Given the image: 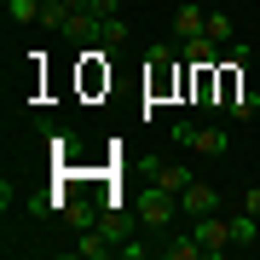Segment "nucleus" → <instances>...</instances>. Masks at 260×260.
I'll return each mask as SVG.
<instances>
[{
	"label": "nucleus",
	"mask_w": 260,
	"mask_h": 260,
	"mask_svg": "<svg viewBox=\"0 0 260 260\" xmlns=\"http://www.w3.org/2000/svg\"><path fill=\"white\" fill-rule=\"evenodd\" d=\"M174 145H191L197 156H225V150H232V139H225L220 127H197V121H179V127H174Z\"/></svg>",
	"instance_id": "obj_2"
},
{
	"label": "nucleus",
	"mask_w": 260,
	"mask_h": 260,
	"mask_svg": "<svg viewBox=\"0 0 260 260\" xmlns=\"http://www.w3.org/2000/svg\"><path fill=\"white\" fill-rule=\"evenodd\" d=\"M133 214H139L145 232H168V225H174L185 208H179V197H174V191H162L156 179H150V185L139 191V203H133Z\"/></svg>",
	"instance_id": "obj_1"
},
{
	"label": "nucleus",
	"mask_w": 260,
	"mask_h": 260,
	"mask_svg": "<svg viewBox=\"0 0 260 260\" xmlns=\"http://www.w3.org/2000/svg\"><path fill=\"white\" fill-rule=\"evenodd\" d=\"M243 208H249L254 220H260V185H254V191H243Z\"/></svg>",
	"instance_id": "obj_16"
},
{
	"label": "nucleus",
	"mask_w": 260,
	"mask_h": 260,
	"mask_svg": "<svg viewBox=\"0 0 260 260\" xmlns=\"http://www.w3.org/2000/svg\"><path fill=\"white\" fill-rule=\"evenodd\" d=\"M87 12L93 18H121V0H87Z\"/></svg>",
	"instance_id": "obj_15"
},
{
	"label": "nucleus",
	"mask_w": 260,
	"mask_h": 260,
	"mask_svg": "<svg viewBox=\"0 0 260 260\" xmlns=\"http://www.w3.org/2000/svg\"><path fill=\"white\" fill-rule=\"evenodd\" d=\"M225 116H237V121H254V116H260V99L249 93V87H243V93H232V99H225Z\"/></svg>",
	"instance_id": "obj_11"
},
{
	"label": "nucleus",
	"mask_w": 260,
	"mask_h": 260,
	"mask_svg": "<svg viewBox=\"0 0 260 260\" xmlns=\"http://www.w3.org/2000/svg\"><path fill=\"white\" fill-rule=\"evenodd\" d=\"M208 41H220V47H232V18L225 12H208V29H203Z\"/></svg>",
	"instance_id": "obj_12"
},
{
	"label": "nucleus",
	"mask_w": 260,
	"mask_h": 260,
	"mask_svg": "<svg viewBox=\"0 0 260 260\" xmlns=\"http://www.w3.org/2000/svg\"><path fill=\"white\" fill-rule=\"evenodd\" d=\"M121 41H127V18H99V47L116 52Z\"/></svg>",
	"instance_id": "obj_8"
},
{
	"label": "nucleus",
	"mask_w": 260,
	"mask_h": 260,
	"mask_svg": "<svg viewBox=\"0 0 260 260\" xmlns=\"http://www.w3.org/2000/svg\"><path fill=\"white\" fill-rule=\"evenodd\" d=\"M197 243H203V260H220L232 249V220H220V214H197Z\"/></svg>",
	"instance_id": "obj_3"
},
{
	"label": "nucleus",
	"mask_w": 260,
	"mask_h": 260,
	"mask_svg": "<svg viewBox=\"0 0 260 260\" xmlns=\"http://www.w3.org/2000/svg\"><path fill=\"white\" fill-rule=\"evenodd\" d=\"M12 23H41V0H6Z\"/></svg>",
	"instance_id": "obj_13"
},
{
	"label": "nucleus",
	"mask_w": 260,
	"mask_h": 260,
	"mask_svg": "<svg viewBox=\"0 0 260 260\" xmlns=\"http://www.w3.org/2000/svg\"><path fill=\"white\" fill-rule=\"evenodd\" d=\"M64 18H70L64 0H41V23H47V29H64Z\"/></svg>",
	"instance_id": "obj_14"
},
{
	"label": "nucleus",
	"mask_w": 260,
	"mask_h": 260,
	"mask_svg": "<svg viewBox=\"0 0 260 260\" xmlns=\"http://www.w3.org/2000/svg\"><path fill=\"white\" fill-rule=\"evenodd\" d=\"M179 58H185L191 70H214V64L225 58V47H220V41H208V35H197V41H185V52H179Z\"/></svg>",
	"instance_id": "obj_6"
},
{
	"label": "nucleus",
	"mask_w": 260,
	"mask_h": 260,
	"mask_svg": "<svg viewBox=\"0 0 260 260\" xmlns=\"http://www.w3.org/2000/svg\"><path fill=\"white\" fill-rule=\"evenodd\" d=\"M208 29V6H197V0H179L174 6V41L185 47V41H197Z\"/></svg>",
	"instance_id": "obj_4"
},
{
	"label": "nucleus",
	"mask_w": 260,
	"mask_h": 260,
	"mask_svg": "<svg viewBox=\"0 0 260 260\" xmlns=\"http://www.w3.org/2000/svg\"><path fill=\"white\" fill-rule=\"evenodd\" d=\"M174 6H179V0H174Z\"/></svg>",
	"instance_id": "obj_17"
},
{
	"label": "nucleus",
	"mask_w": 260,
	"mask_h": 260,
	"mask_svg": "<svg viewBox=\"0 0 260 260\" xmlns=\"http://www.w3.org/2000/svg\"><path fill=\"white\" fill-rule=\"evenodd\" d=\"M162 254H168V260H197V254H203V243H197V232H185V237H168Z\"/></svg>",
	"instance_id": "obj_10"
},
{
	"label": "nucleus",
	"mask_w": 260,
	"mask_h": 260,
	"mask_svg": "<svg viewBox=\"0 0 260 260\" xmlns=\"http://www.w3.org/2000/svg\"><path fill=\"white\" fill-rule=\"evenodd\" d=\"M150 179H156L162 191H174V197H179V191H185V185H191L197 174H191L185 162H150Z\"/></svg>",
	"instance_id": "obj_7"
},
{
	"label": "nucleus",
	"mask_w": 260,
	"mask_h": 260,
	"mask_svg": "<svg viewBox=\"0 0 260 260\" xmlns=\"http://www.w3.org/2000/svg\"><path fill=\"white\" fill-rule=\"evenodd\" d=\"M179 208H185L191 220H197V214H220V191H214V185H203V179H191V185L179 191Z\"/></svg>",
	"instance_id": "obj_5"
},
{
	"label": "nucleus",
	"mask_w": 260,
	"mask_h": 260,
	"mask_svg": "<svg viewBox=\"0 0 260 260\" xmlns=\"http://www.w3.org/2000/svg\"><path fill=\"white\" fill-rule=\"evenodd\" d=\"M254 232H260V220H254L249 208H243V214H232V249H249V243H254Z\"/></svg>",
	"instance_id": "obj_9"
}]
</instances>
